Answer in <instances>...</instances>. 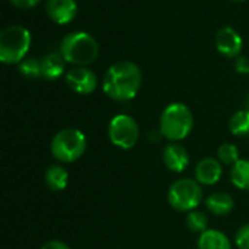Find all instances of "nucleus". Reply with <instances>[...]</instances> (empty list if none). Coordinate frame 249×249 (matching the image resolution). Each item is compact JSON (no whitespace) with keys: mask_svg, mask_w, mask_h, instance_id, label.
<instances>
[{"mask_svg":"<svg viewBox=\"0 0 249 249\" xmlns=\"http://www.w3.org/2000/svg\"><path fill=\"white\" fill-rule=\"evenodd\" d=\"M197 249H232L231 239L217 229H207L198 238Z\"/></svg>","mask_w":249,"mask_h":249,"instance_id":"2eb2a0df","label":"nucleus"},{"mask_svg":"<svg viewBox=\"0 0 249 249\" xmlns=\"http://www.w3.org/2000/svg\"><path fill=\"white\" fill-rule=\"evenodd\" d=\"M185 223L188 226V229L191 232H196V233H203L209 229V217L204 212H200V210H191L187 213V217H185Z\"/></svg>","mask_w":249,"mask_h":249,"instance_id":"6ab92c4d","label":"nucleus"},{"mask_svg":"<svg viewBox=\"0 0 249 249\" xmlns=\"http://www.w3.org/2000/svg\"><path fill=\"white\" fill-rule=\"evenodd\" d=\"M216 48L222 55L228 58L239 57L242 51V38L232 26H223L217 31Z\"/></svg>","mask_w":249,"mask_h":249,"instance_id":"1a4fd4ad","label":"nucleus"},{"mask_svg":"<svg viewBox=\"0 0 249 249\" xmlns=\"http://www.w3.org/2000/svg\"><path fill=\"white\" fill-rule=\"evenodd\" d=\"M31 47V32L20 25H12L0 34V60L4 64H19Z\"/></svg>","mask_w":249,"mask_h":249,"instance_id":"39448f33","label":"nucleus"},{"mask_svg":"<svg viewBox=\"0 0 249 249\" xmlns=\"http://www.w3.org/2000/svg\"><path fill=\"white\" fill-rule=\"evenodd\" d=\"M45 10L48 18L58 23H70L77 15V4L74 0H47Z\"/></svg>","mask_w":249,"mask_h":249,"instance_id":"9d476101","label":"nucleus"},{"mask_svg":"<svg viewBox=\"0 0 249 249\" xmlns=\"http://www.w3.org/2000/svg\"><path fill=\"white\" fill-rule=\"evenodd\" d=\"M232 184L244 191H249V159H239L231 169Z\"/></svg>","mask_w":249,"mask_h":249,"instance_id":"f3484780","label":"nucleus"},{"mask_svg":"<svg viewBox=\"0 0 249 249\" xmlns=\"http://www.w3.org/2000/svg\"><path fill=\"white\" fill-rule=\"evenodd\" d=\"M203 201L201 184L194 178H181L175 181L168 190V203L177 212L196 210Z\"/></svg>","mask_w":249,"mask_h":249,"instance_id":"423d86ee","label":"nucleus"},{"mask_svg":"<svg viewBox=\"0 0 249 249\" xmlns=\"http://www.w3.org/2000/svg\"><path fill=\"white\" fill-rule=\"evenodd\" d=\"M60 54L66 63L74 64L76 67H86L98 58L99 45L90 34L77 31L63 38Z\"/></svg>","mask_w":249,"mask_h":249,"instance_id":"f03ea898","label":"nucleus"},{"mask_svg":"<svg viewBox=\"0 0 249 249\" xmlns=\"http://www.w3.org/2000/svg\"><path fill=\"white\" fill-rule=\"evenodd\" d=\"M194 127V117L191 109L181 102L169 104L159 121L160 134L171 142H181L187 139Z\"/></svg>","mask_w":249,"mask_h":249,"instance_id":"7ed1b4c3","label":"nucleus"},{"mask_svg":"<svg viewBox=\"0 0 249 249\" xmlns=\"http://www.w3.org/2000/svg\"><path fill=\"white\" fill-rule=\"evenodd\" d=\"M88 140L83 131L77 128H63L51 140L50 149L54 159L61 163H73L86 152Z\"/></svg>","mask_w":249,"mask_h":249,"instance_id":"20e7f679","label":"nucleus"},{"mask_svg":"<svg viewBox=\"0 0 249 249\" xmlns=\"http://www.w3.org/2000/svg\"><path fill=\"white\" fill-rule=\"evenodd\" d=\"M217 159L223 165H235L239 160V149L232 143H223L217 149Z\"/></svg>","mask_w":249,"mask_h":249,"instance_id":"412c9836","label":"nucleus"},{"mask_svg":"<svg viewBox=\"0 0 249 249\" xmlns=\"http://www.w3.org/2000/svg\"><path fill=\"white\" fill-rule=\"evenodd\" d=\"M66 69V60L58 53H50L41 58V74L47 80L58 79Z\"/></svg>","mask_w":249,"mask_h":249,"instance_id":"4468645a","label":"nucleus"},{"mask_svg":"<svg viewBox=\"0 0 249 249\" xmlns=\"http://www.w3.org/2000/svg\"><path fill=\"white\" fill-rule=\"evenodd\" d=\"M18 70L26 79H38L42 77L41 74V60L36 58H25L19 63Z\"/></svg>","mask_w":249,"mask_h":249,"instance_id":"aec40b11","label":"nucleus"},{"mask_svg":"<svg viewBox=\"0 0 249 249\" xmlns=\"http://www.w3.org/2000/svg\"><path fill=\"white\" fill-rule=\"evenodd\" d=\"M39 249H70V247H69L66 242H63V241L53 239V241L45 242Z\"/></svg>","mask_w":249,"mask_h":249,"instance_id":"393cba45","label":"nucleus"},{"mask_svg":"<svg viewBox=\"0 0 249 249\" xmlns=\"http://www.w3.org/2000/svg\"><path fill=\"white\" fill-rule=\"evenodd\" d=\"M229 130L233 136L249 134V109H241L231 117Z\"/></svg>","mask_w":249,"mask_h":249,"instance_id":"a211bd4d","label":"nucleus"},{"mask_svg":"<svg viewBox=\"0 0 249 249\" xmlns=\"http://www.w3.org/2000/svg\"><path fill=\"white\" fill-rule=\"evenodd\" d=\"M233 1H245V0H233Z\"/></svg>","mask_w":249,"mask_h":249,"instance_id":"a878e982","label":"nucleus"},{"mask_svg":"<svg viewBox=\"0 0 249 249\" xmlns=\"http://www.w3.org/2000/svg\"><path fill=\"white\" fill-rule=\"evenodd\" d=\"M108 137L115 147L130 150L140 139V127L131 115L118 114L108 124Z\"/></svg>","mask_w":249,"mask_h":249,"instance_id":"0eeeda50","label":"nucleus"},{"mask_svg":"<svg viewBox=\"0 0 249 249\" xmlns=\"http://www.w3.org/2000/svg\"><path fill=\"white\" fill-rule=\"evenodd\" d=\"M9 1H10L15 7L26 10V9H31V7H34V6H36L41 0H9Z\"/></svg>","mask_w":249,"mask_h":249,"instance_id":"b1692460","label":"nucleus"},{"mask_svg":"<svg viewBox=\"0 0 249 249\" xmlns=\"http://www.w3.org/2000/svg\"><path fill=\"white\" fill-rule=\"evenodd\" d=\"M194 175L201 185H214L223 175L222 162L216 158H204L197 163Z\"/></svg>","mask_w":249,"mask_h":249,"instance_id":"f8f14e48","label":"nucleus"},{"mask_svg":"<svg viewBox=\"0 0 249 249\" xmlns=\"http://www.w3.org/2000/svg\"><path fill=\"white\" fill-rule=\"evenodd\" d=\"M248 109H249V98H248Z\"/></svg>","mask_w":249,"mask_h":249,"instance_id":"bb28decb","label":"nucleus"},{"mask_svg":"<svg viewBox=\"0 0 249 249\" xmlns=\"http://www.w3.org/2000/svg\"><path fill=\"white\" fill-rule=\"evenodd\" d=\"M66 83L73 92L79 95H89L96 89L98 79L92 70L86 67H74L70 71H67Z\"/></svg>","mask_w":249,"mask_h":249,"instance_id":"6e6552de","label":"nucleus"},{"mask_svg":"<svg viewBox=\"0 0 249 249\" xmlns=\"http://www.w3.org/2000/svg\"><path fill=\"white\" fill-rule=\"evenodd\" d=\"M235 67L236 71L241 74H248L249 73V58L247 55H239L235 60Z\"/></svg>","mask_w":249,"mask_h":249,"instance_id":"5701e85b","label":"nucleus"},{"mask_svg":"<svg viewBox=\"0 0 249 249\" xmlns=\"http://www.w3.org/2000/svg\"><path fill=\"white\" fill-rule=\"evenodd\" d=\"M235 244L239 249H249V223L238 229L235 235Z\"/></svg>","mask_w":249,"mask_h":249,"instance_id":"4be33fe9","label":"nucleus"},{"mask_svg":"<svg viewBox=\"0 0 249 249\" xmlns=\"http://www.w3.org/2000/svg\"><path fill=\"white\" fill-rule=\"evenodd\" d=\"M206 207L214 216H228L235 207V200L229 193L217 191L206 198Z\"/></svg>","mask_w":249,"mask_h":249,"instance_id":"ddd939ff","label":"nucleus"},{"mask_svg":"<svg viewBox=\"0 0 249 249\" xmlns=\"http://www.w3.org/2000/svg\"><path fill=\"white\" fill-rule=\"evenodd\" d=\"M45 184L51 191L60 193L69 184V172L61 165H51L45 171Z\"/></svg>","mask_w":249,"mask_h":249,"instance_id":"dca6fc26","label":"nucleus"},{"mask_svg":"<svg viewBox=\"0 0 249 249\" xmlns=\"http://www.w3.org/2000/svg\"><path fill=\"white\" fill-rule=\"evenodd\" d=\"M162 159H163L165 166L171 172H175V174L185 171V168L190 163L188 150L177 142H172V143L165 146L163 153H162Z\"/></svg>","mask_w":249,"mask_h":249,"instance_id":"9b49d317","label":"nucleus"},{"mask_svg":"<svg viewBox=\"0 0 249 249\" xmlns=\"http://www.w3.org/2000/svg\"><path fill=\"white\" fill-rule=\"evenodd\" d=\"M142 86V70L133 61H117L105 73L102 80L104 93L114 101L133 99Z\"/></svg>","mask_w":249,"mask_h":249,"instance_id":"f257e3e1","label":"nucleus"}]
</instances>
